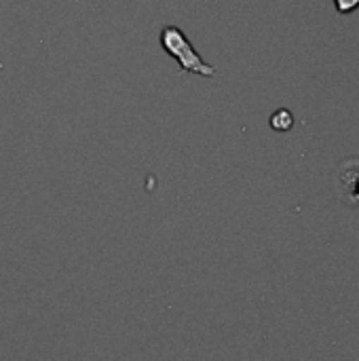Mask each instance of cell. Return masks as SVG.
I'll return each mask as SVG.
<instances>
[{"label":"cell","instance_id":"1","mask_svg":"<svg viewBox=\"0 0 359 361\" xmlns=\"http://www.w3.org/2000/svg\"><path fill=\"white\" fill-rule=\"evenodd\" d=\"M159 42H161L163 51L180 63V70L193 72V74H199L205 78L216 76V68L201 59V55L195 51L193 42L188 40V36L184 34L182 27L165 25L159 34Z\"/></svg>","mask_w":359,"mask_h":361},{"label":"cell","instance_id":"2","mask_svg":"<svg viewBox=\"0 0 359 361\" xmlns=\"http://www.w3.org/2000/svg\"><path fill=\"white\" fill-rule=\"evenodd\" d=\"M271 127L279 133H286L294 127V114L288 108H279L271 114Z\"/></svg>","mask_w":359,"mask_h":361},{"label":"cell","instance_id":"3","mask_svg":"<svg viewBox=\"0 0 359 361\" xmlns=\"http://www.w3.org/2000/svg\"><path fill=\"white\" fill-rule=\"evenodd\" d=\"M334 4H336V11L341 15H349V13L359 8V0H334Z\"/></svg>","mask_w":359,"mask_h":361}]
</instances>
